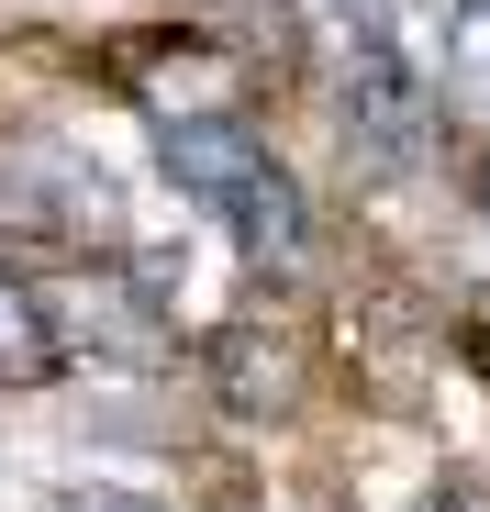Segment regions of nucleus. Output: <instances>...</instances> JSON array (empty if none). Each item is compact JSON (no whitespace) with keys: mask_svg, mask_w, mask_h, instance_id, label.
<instances>
[{"mask_svg":"<svg viewBox=\"0 0 490 512\" xmlns=\"http://www.w3.org/2000/svg\"><path fill=\"white\" fill-rule=\"evenodd\" d=\"M446 67H457V90L490 112V0H457V23H446Z\"/></svg>","mask_w":490,"mask_h":512,"instance_id":"39448f33","label":"nucleus"},{"mask_svg":"<svg viewBox=\"0 0 490 512\" xmlns=\"http://www.w3.org/2000/svg\"><path fill=\"white\" fill-rule=\"evenodd\" d=\"M479 223H490V190H479Z\"/></svg>","mask_w":490,"mask_h":512,"instance_id":"6e6552de","label":"nucleus"},{"mask_svg":"<svg viewBox=\"0 0 490 512\" xmlns=\"http://www.w3.org/2000/svg\"><path fill=\"white\" fill-rule=\"evenodd\" d=\"M56 512H156V501H134V490H67Z\"/></svg>","mask_w":490,"mask_h":512,"instance_id":"423d86ee","label":"nucleus"},{"mask_svg":"<svg viewBox=\"0 0 490 512\" xmlns=\"http://www.w3.org/2000/svg\"><path fill=\"white\" fill-rule=\"evenodd\" d=\"M0 234L45 256H123V190L90 145L0 123Z\"/></svg>","mask_w":490,"mask_h":512,"instance_id":"7ed1b4c3","label":"nucleus"},{"mask_svg":"<svg viewBox=\"0 0 490 512\" xmlns=\"http://www.w3.org/2000/svg\"><path fill=\"white\" fill-rule=\"evenodd\" d=\"M156 167H168L179 201H201L223 223V245L257 279H290L312 256V201H301V179L268 156V134L245 112H179V123H156Z\"/></svg>","mask_w":490,"mask_h":512,"instance_id":"f257e3e1","label":"nucleus"},{"mask_svg":"<svg viewBox=\"0 0 490 512\" xmlns=\"http://www.w3.org/2000/svg\"><path fill=\"white\" fill-rule=\"evenodd\" d=\"M312 56H323V101H335L346 145H368V167H413L435 112H424V78L401 56L379 0H312Z\"/></svg>","mask_w":490,"mask_h":512,"instance_id":"f03ea898","label":"nucleus"},{"mask_svg":"<svg viewBox=\"0 0 490 512\" xmlns=\"http://www.w3.org/2000/svg\"><path fill=\"white\" fill-rule=\"evenodd\" d=\"M67 357H56V323H45V290L0 256V390H45Z\"/></svg>","mask_w":490,"mask_h":512,"instance_id":"20e7f679","label":"nucleus"},{"mask_svg":"<svg viewBox=\"0 0 490 512\" xmlns=\"http://www.w3.org/2000/svg\"><path fill=\"white\" fill-rule=\"evenodd\" d=\"M424 512H468V501H424Z\"/></svg>","mask_w":490,"mask_h":512,"instance_id":"0eeeda50","label":"nucleus"}]
</instances>
